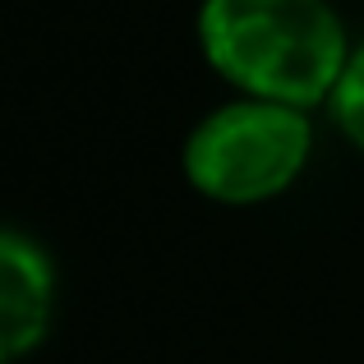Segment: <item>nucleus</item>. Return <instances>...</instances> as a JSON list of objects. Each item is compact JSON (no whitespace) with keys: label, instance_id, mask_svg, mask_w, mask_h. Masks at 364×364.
<instances>
[{"label":"nucleus","instance_id":"nucleus-3","mask_svg":"<svg viewBox=\"0 0 364 364\" xmlns=\"http://www.w3.org/2000/svg\"><path fill=\"white\" fill-rule=\"evenodd\" d=\"M51 318V263L23 235L0 231V364L28 355Z\"/></svg>","mask_w":364,"mask_h":364},{"label":"nucleus","instance_id":"nucleus-2","mask_svg":"<svg viewBox=\"0 0 364 364\" xmlns=\"http://www.w3.org/2000/svg\"><path fill=\"white\" fill-rule=\"evenodd\" d=\"M309 157V124L295 107L240 102L213 111L185 148V171L208 198L254 203L295 180Z\"/></svg>","mask_w":364,"mask_h":364},{"label":"nucleus","instance_id":"nucleus-4","mask_svg":"<svg viewBox=\"0 0 364 364\" xmlns=\"http://www.w3.org/2000/svg\"><path fill=\"white\" fill-rule=\"evenodd\" d=\"M332 107H337V120H341V129L350 134V143L364 148V51L350 55L337 92H332Z\"/></svg>","mask_w":364,"mask_h":364},{"label":"nucleus","instance_id":"nucleus-1","mask_svg":"<svg viewBox=\"0 0 364 364\" xmlns=\"http://www.w3.org/2000/svg\"><path fill=\"white\" fill-rule=\"evenodd\" d=\"M198 37L226 79L277 107L332 97L350 65L328 0H208Z\"/></svg>","mask_w":364,"mask_h":364}]
</instances>
